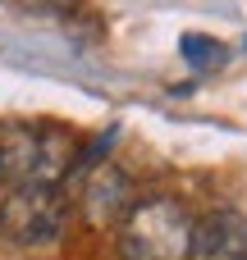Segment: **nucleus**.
Masks as SVG:
<instances>
[{"label":"nucleus","mask_w":247,"mask_h":260,"mask_svg":"<svg viewBox=\"0 0 247 260\" xmlns=\"http://www.w3.org/2000/svg\"><path fill=\"white\" fill-rule=\"evenodd\" d=\"M193 215L174 197L133 201L119 219V260H188Z\"/></svg>","instance_id":"1"},{"label":"nucleus","mask_w":247,"mask_h":260,"mask_svg":"<svg viewBox=\"0 0 247 260\" xmlns=\"http://www.w3.org/2000/svg\"><path fill=\"white\" fill-rule=\"evenodd\" d=\"M0 160L5 174H18V183L60 187L69 174H78V137L64 128L0 123Z\"/></svg>","instance_id":"2"},{"label":"nucleus","mask_w":247,"mask_h":260,"mask_svg":"<svg viewBox=\"0 0 247 260\" xmlns=\"http://www.w3.org/2000/svg\"><path fill=\"white\" fill-rule=\"evenodd\" d=\"M69 229V201L60 187L14 183L0 201V233L14 247H55Z\"/></svg>","instance_id":"3"},{"label":"nucleus","mask_w":247,"mask_h":260,"mask_svg":"<svg viewBox=\"0 0 247 260\" xmlns=\"http://www.w3.org/2000/svg\"><path fill=\"white\" fill-rule=\"evenodd\" d=\"M83 219L92 229H119V219L133 206V178L119 165H96L83 174Z\"/></svg>","instance_id":"4"},{"label":"nucleus","mask_w":247,"mask_h":260,"mask_svg":"<svg viewBox=\"0 0 247 260\" xmlns=\"http://www.w3.org/2000/svg\"><path fill=\"white\" fill-rule=\"evenodd\" d=\"M188 260H247V215L243 210H206L193 219V247Z\"/></svg>","instance_id":"5"},{"label":"nucleus","mask_w":247,"mask_h":260,"mask_svg":"<svg viewBox=\"0 0 247 260\" xmlns=\"http://www.w3.org/2000/svg\"><path fill=\"white\" fill-rule=\"evenodd\" d=\"M179 55H183L188 69H197V73H215V69L229 64V46L215 41V37H202V32H183V37H179Z\"/></svg>","instance_id":"6"},{"label":"nucleus","mask_w":247,"mask_h":260,"mask_svg":"<svg viewBox=\"0 0 247 260\" xmlns=\"http://www.w3.org/2000/svg\"><path fill=\"white\" fill-rule=\"evenodd\" d=\"M23 9H32V14H55V18H69L73 9H83V0H23Z\"/></svg>","instance_id":"7"},{"label":"nucleus","mask_w":247,"mask_h":260,"mask_svg":"<svg viewBox=\"0 0 247 260\" xmlns=\"http://www.w3.org/2000/svg\"><path fill=\"white\" fill-rule=\"evenodd\" d=\"M0 183H5V160H0Z\"/></svg>","instance_id":"8"}]
</instances>
